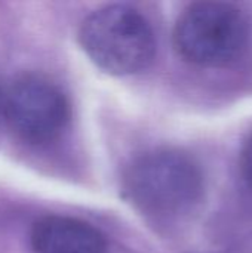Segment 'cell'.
<instances>
[{
  "instance_id": "obj_1",
  "label": "cell",
  "mask_w": 252,
  "mask_h": 253,
  "mask_svg": "<svg viewBox=\"0 0 252 253\" xmlns=\"http://www.w3.org/2000/svg\"><path fill=\"white\" fill-rule=\"evenodd\" d=\"M123 187L140 212L156 219H174L201 202L203 175L190 156L175 150H156L131 163Z\"/></svg>"
},
{
  "instance_id": "obj_2",
  "label": "cell",
  "mask_w": 252,
  "mask_h": 253,
  "mask_svg": "<svg viewBox=\"0 0 252 253\" xmlns=\"http://www.w3.org/2000/svg\"><path fill=\"white\" fill-rule=\"evenodd\" d=\"M79 40L100 68L116 76L146 70L156 53L150 22L140 10L125 4L105 6L91 13L82 22Z\"/></svg>"
},
{
  "instance_id": "obj_3",
  "label": "cell",
  "mask_w": 252,
  "mask_h": 253,
  "mask_svg": "<svg viewBox=\"0 0 252 253\" xmlns=\"http://www.w3.org/2000/svg\"><path fill=\"white\" fill-rule=\"evenodd\" d=\"M250 25L244 12L224 1H199L187 6L174 28L178 55L206 68L226 67L247 49Z\"/></svg>"
},
{
  "instance_id": "obj_4",
  "label": "cell",
  "mask_w": 252,
  "mask_h": 253,
  "mask_svg": "<svg viewBox=\"0 0 252 253\" xmlns=\"http://www.w3.org/2000/svg\"><path fill=\"white\" fill-rule=\"evenodd\" d=\"M0 107L9 127L30 144L55 141L70 120L65 93L40 76H22L12 82Z\"/></svg>"
},
{
  "instance_id": "obj_5",
  "label": "cell",
  "mask_w": 252,
  "mask_h": 253,
  "mask_svg": "<svg viewBox=\"0 0 252 253\" xmlns=\"http://www.w3.org/2000/svg\"><path fill=\"white\" fill-rule=\"evenodd\" d=\"M33 253H107L104 236L91 224L50 215L39 219L31 231Z\"/></svg>"
},
{
  "instance_id": "obj_6",
  "label": "cell",
  "mask_w": 252,
  "mask_h": 253,
  "mask_svg": "<svg viewBox=\"0 0 252 253\" xmlns=\"http://www.w3.org/2000/svg\"><path fill=\"white\" fill-rule=\"evenodd\" d=\"M241 169H242L245 181L248 182V185L252 188V136L248 139V142L245 144V147L242 150Z\"/></svg>"
},
{
  "instance_id": "obj_7",
  "label": "cell",
  "mask_w": 252,
  "mask_h": 253,
  "mask_svg": "<svg viewBox=\"0 0 252 253\" xmlns=\"http://www.w3.org/2000/svg\"><path fill=\"white\" fill-rule=\"evenodd\" d=\"M1 96H3V93H1V90H0V105H1Z\"/></svg>"
}]
</instances>
